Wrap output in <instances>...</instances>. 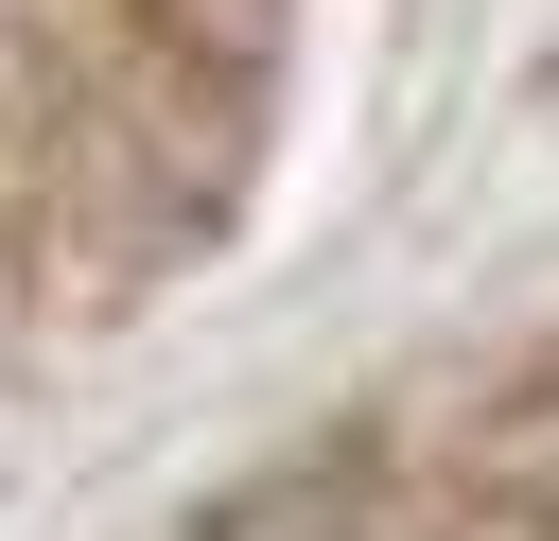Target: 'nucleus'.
Here are the masks:
<instances>
[{"mask_svg": "<svg viewBox=\"0 0 559 541\" xmlns=\"http://www.w3.org/2000/svg\"><path fill=\"white\" fill-rule=\"evenodd\" d=\"M227 541H367V524H332V506H245Z\"/></svg>", "mask_w": 559, "mask_h": 541, "instance_id": "obj_1", "label": "nucleus"}]
</instances>
